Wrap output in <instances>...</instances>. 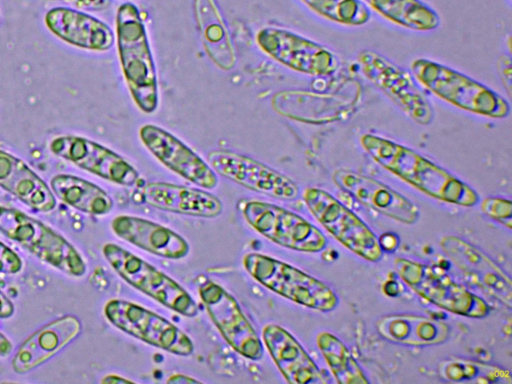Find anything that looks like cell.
<instances>
[{"label": "cell", "mask_w": 512, "mask_h": 384, "mask_svg": "<svg viewBox=\"0 0 512 384\" xmlns=\"http://www.w3.org/2000/svg\"><path fill=\"white\" fill-rule=\"evenodd\" d=\"M103 383H133L134 381L120 375L110 374L102 379Z\"/></svg>", "instance_id": "ab89813d"}, {"label": "cell", "mask_w": 512, "mask_h": 384, "mask_svg": "<svg viewBox=\"0 0 512 384\" xmlns=\"http://www.w3.org/2000/svg\"><path fill=\"white\" fill-rule=\"evenodd\" d=\"M379 244L381 248H384L387 251H393L398 245V238L396 235L388 233L381 237Z\"/></svg>", "instance_id": "74e56055"}, {"label": "cell", "mask_w": 512, "mask_h": 384, "mask_svg": "<svg viewBox=\"0 0 512 384\" xmlns=\"http://www.w3.org/2000/svg\"><path fill=\"white\" fill-rule=\"evenodd\" d=\"M332 177L339 188L384 216L404 224H413L419 217L416 205L373 178L347 169L336 170Z\"/></svg>", "instance_id": "d6986e66"}, {"label": "cell", "mask_w": 512, "mask_h": 384, "mask_svg": "<svg viewBox=\"0 0 512 384\" xmlns=\"http://www.w3.org/2000/svg\"><path fill=\"white\" fill-rule=\"evenodd\" d=\"M376 329L388 341L409 346L441 344L449 335L446 323L411 314L383 316L376 322Z\"/></svg>", "instance_id": "484cf974"}, {"label": "cell", "mask_w": 512, "mask_h": 384, "mask_svg": "<svg viewBox=\"0 0 512 384\" xmlns=\"http://www.w3.org/2000/svg\"><path fill=\"white\" fill-rule=\"evenodd\" d=\"M243 266L261 285L297 304L320 312H329L338 304L336 294L328 285L285 262L248 253Z\"/></svg>", "instance_id": "277c9868"}, {"label": "cell", "mask_w": 512, "mask_h": 384, "mask_svg": "<svg viewBox=\"0 0 512 384\" xmlns=\"http://www.w3.org/2000/svg\"><path fill=\"white\" fill-rule=\"evenodd\" d=\"M116 37L123 75L140 110L152 113L158 106L156 68L140 11L131 2L116 12Z\"/></svg>", "instance_id": "7a4b0ae2"}, {"label": "cell", "mask_w": 512, "mask_h": 384, "mask_svg": "<svg viewBox=\"0 0 512 384\" xmlns=\"http://www.w3.org/2000/svg\"><path fill=\"white\" fill-rule=\"evenodd\" d=\"M144 146L167 168L205 189L217 185L215 172L201 157L163 128L145 124L139 130Z\"/></svg>", "instance_id": "e0dca14e"}, {"label": "cell", "mask_w": 512, "mask_h": 384, "mask_svg": "<svg viewBox=\"0 0 512 384\" xmlns=\"http://www.w3.org/2000/svg\"><path fill=\"white\" fill-rule=\"evenodd\" d=\"M372 9L393 23L418 31L437 28V13L420 0H364Z\"/></svg>", "instance_id": "f1b7e54d"}, {"label": "cell", "mask_w": 512, "mask_h": 384, "mask_svg": "<svg viewBox=\"0 0 512 384\" xmlns=\"http://www.w3.org/2000/svg\"><path fill=\"white\" fill-rule=\"evenodd\" d=\"M168 383H185V384H188V383H197V382H200L199 380L191 377V376H187V375H183V374H174V375H171L168 380H167Z\"/></svg>", "instance_id": "f35d334b"}, {"label": "cell", "mask_w": 512, "mask_h": 384, "mask_svg": "<svg viewBox=\"0 0 512 384\" xmlns=\"http://www.w3.org/2000/svg\"><path fill=\"white\" fill-rule=\"evenodd\" d=\"M357 61L362 74L413 121L432 122L433 108L410 73L371 50L361 51Z\"/></svg>", "instance_id": "30bf717a"}, {"label": "cell", "mask_w": 512, "mask_h": 384, "mask_svg": "<svg viewBox=\"0 0 512 384\" xmlns=\"http://www.w3.org/2000/svg\"><path fill=\"white\" fill-rule=\"evenodd\" d=\"M316 14L335 23L359 26L370 19V12L360 0H301Z\"/></svg>", "instance_id": "1f68e13d"}, {"label": "cell", "mask_w": 512, "mask_h": 384, "mask_svg": "<svg viewBox=\"0 0 512 384\" xmlns=\"http://www.w3.org/2000/svg\"><path fill=\"white\" fill-rule=\"evenodd\" d=\"M498 71L508 93L511 91V61L508 57L502 56L498 61Z\"/></svg>", "instance_id": "e575fe53"}, {"label": "cell", "mask_w": 512, "mask_h": 384, "mask_svg": "<svg viewBox=\"0 0 512 384\" xmlns=\"http://www.w3.org/2000/svg\"><path fill=\"white\" fill-rule=\"evenodd\" d=\"M22 268L20 257L8 246L0 242V272L6 274L18 273Z\"/></svg>", "instance_id": "836d02e7"}, {"label": "cell", "mask_w": 512, "mask_h": 384, "mask_svg": "<svg viewBox=\"0 0 512 384\" xmlns=\"http://www.w3.org/2000/svg\"><path fill=\"white\" fill-rule=\"evenodd\" d=\"M50 185L60 200L82 212L104 215L113 208L111 197L103 189L76 176L56 175Z\"/></svg>", "instance_id": "83f0119b"}, {"label": "cell", "mask_w": 512, "mask_h": 384, "mask_svg": "<svg viewBox=\"0 0 512 384\" xmlns=\"http://www.w3.org/2000/svg\"><path fill=\"white\" fill-rule=\"evenodd\" d=\"M207 160L214 172L249 190L280 200H293L299 194L294 181L253 158L214 150L208 154Z\"/></svg>", "instance_id": "5bb4252c"}, {"label": "cell", "mask_w": 512, "mask_h": 384, "mask_svg": "<svg viewBox=\"0 0 512 384\" xmlns=\"http://www.w3.org/2000/svg\"><path fill=\"white\" fill-rule=\"evenodd\" d=\"M199 296L226 342L250 360L261 359V341L233 296L209 279L200 285Z\"/></svg>", "instance_id": "4fadbf2b"}, {"label": "cell", "mask_w": 512, "mask_h": 384, "mask_svg": "<svg viewBox=\"0 0 512 384\" xmlns=\"http://www.w3.org/2000/svg\"><path fill=\"white\" fill-rule=\"evenodd\" d=\"M103 255L117 274L132 287L186 317H195L198 308L189 293L172 278L125 250L107 243Z\"/></svg>", "instance_id": "52a82bcc"}, {"label": "cell", "mask_w": 512, "mask_h": 384, "mask_svg": "<svg viewBox=\"0 0 512 384\" xmlns=\"http://www.w3.org/2000/svg\"><path fill=\"white\" fill-rule=\"evenodd\" d=\"M81 331V323L75 316L66 315L42 326L31 334L17 349L12 367L23 374L38 367L68 343Z\"/></svg>", "instance_id": "ffe728a7"}, {"label": "cell", "mask_w": 512, "mask_h": 384, "mask_svg": "<svg viewBox=\"0 0 512 384\" xmlns=\"http://www.w3.org/2000/svg\"><path fill=\"white\" fill-rule=\"evenodd\" d=\"M0 186L38 212H48L56 199L46 183L22 160L0 150Z\"/></svg>", "instance_id": "d4e9b609"}, {"label": "cell", "mask_w": 512, "mask_h": 384, "mask_svg": "<svg viewBox=\"0 0 512 384\" xmlns=\"http://www.w3.org/2000/svg\"><path fill=\"white\" fill-rule=\"evenodd\" d=\"M104 314L116 328L147 344L181 356L193 352V342L183 331L135 303L112 299L106 303Z\"/></svg>", "instance_id": "8fae6325"}, {"label": "cell", "mask_w": 512, "mask_h": 384, "mask_svg": "<svg viewBox=\"0 0 512 384\" xmlns=\"http://www.w3.org/2000/svg\"><path fill=\"white\" fill-rule=\"evenodd\" d=\"M0 232L66 274L78 277L86 272L85 262L73 245L17 209L0 206Z\"/></svg>", "instance_id": "5b68a950"}, {"label": "cell", "mask_w": 512, "mask_h": 384, "mask_svg": "<svg viewBox=\"0 0 512 384\" xmlns=\"http://www.w3.org/2000/svg\"><path fill=\"white\" fill-rule=\"evenodd\" d=\"M45 22L59 38L80 48L104 51L114 44V34L105 23L74 9L53 8Z\"/></svg>", "instance_id": "cb8c5ba5"}, {"label": "cell", "mask_w": 512, "mask_h": 384, "mask_svg": "<svg viewBox=\"0 0 512 384\" xmlns=\"http://www.w3.org/2000/svg\"><path fill=\"white\" fill-rule=\"evenodd\" d=\"M394 266L400 278L432 304L469 318H484L488 315L487 303L444 271L405 258H396Z\"/></svg>", "instance_id": "8992f818"}, {"label": "cell", "mask_w": 512, "mask_h": 384, "mask_svg": "<svg viewBox=\"0 0 512 384\" xmlns=\"http://www.w3.org/2000/svg\"><path fill=\"white\" fill-rule=\"evenodd\" d=\"M194 13L206 53L221 69L235 66L236 55L225 22L214 0H195Z\"/></svg>", "instance_id": "4316f807"}, {"label": "cell", "mask_w": 512, "mask_h": 384, "mask_svg": "<svg viewBox=\"0 0 512 384\" xmlns=\"http://www.w3.org/2000/svg\"><path fill=\"white\" fill-rule=\"evenodd\" d=\"M14 313L11 300L0 290V318H9Z\"/></svg>", "instance_id": "8d00e7d4"}, {"label": "cell", "mask_w": 512, "mask_h": 384, "mask_svg": "<svg viewBox=\"0 0 512 384\" xmlns=\"http://www.w3.org/2000/svg\"><path fill=\"white\" fill-rule=\"evenodd\" d=\"M51 151L78 167L119 185L132 186L139 174L116 152L83 137L60 136L50 143Z\"/></svg>", "instance_id": "9a60e30c"}, {"label": "cell", "mask_w": 512, "mask_h": 384, "mask_svg": "<svg viewBox=\"0 0 512 384\" xmlns=\"http://www.w3.org/2000/svg\"><path fill=\"white\" fill-rule=\"evenodd\" d=\"M67 2L73 3L79 8L87 9V10H102L106 9L111 1L110 0H65Z\"/></svg>", "instance_id": "d590c367"}, {"label": "cell", "mask_w": 512, "mask_h": 384, "mask_svg": "<svg viewBox=\"0 0 512 384\" xmlns=\"http://www.w3.org/2000/svg\"><path fill=\"white\" fill-rule=\"evenodd\" d=\"M112 230L121 239L147 252L167 259H180L189 253V244L173 230L136 216L113 219Z\"/></svg>", "instance_id": "7402d4cb"}, {"label": "cell", "mask_w": 512, "mask_h": 384, "mask_svg": "<svg viewBox=\"0 0 512 384\" xmlns=\"http://www.w3.org/2000/svg\"><path fill=\"white\" fill-rule=\"evenodd\" d=\"M440 247L454 265L482 291L512 307L510 278L487 255L456 236H444Z\"/></svg>", "instance_id": "ac0fdd59"}, {"label": "cell", "mask_w": 512, "mask_h": 384, "mask_svg": "<svg viewBox=\"0 0 512 384\" xmlns=\"http://www.w3.org/2000/svg\"><path fill=\"white\" fill-rule=\"evenodd\" d=\"M242 214L253 229L282 247L313 253L327 245L326 237L318 228L277 205L249 201L242 207Z\"/></svg>", "instance_id": "9c48e42d"}, {"label": "cell", "mask_w": 512, "mask_h": 384, "mask_svg": "<svg viewBox=\"0 0 512 384\" xmlns=\"http://www.w3.org/2000/svg\"><path fill=\"white\" fill-rule=\"evenodd\" d=\"M142 197L156 209L194 217H217L223 209L222 202L208 192L165 182L147 183Z\"/></svg>", "instance_id": "603a6c76"}, {"label": "cell", "mask_w": 512, "mask_h": 384, "mask_svg": "<svg viewBox=\"0 0 512 384\" xmlns=\"http://www.w3.org/2000/svg\"><path fill=\"white\" fill-rule=\"evenodd\" d=\"M303 199L315 218L346 248L371 262L382 257V248L372 230L328 192L309 187L303 192Z\"/></svg>", "instance_id": "ba28073f"}, {"label": "cell", "mask_w": 512, "mask_h": 384, "mask_svg": "<svg viewBox=\"0 0 512 384\" xmlns=\"http://www.w3.org/2000/svg\"><path fill=\"white\" fill-rule=\"evenodd\" d=\"M317 345L337 382L341 384L368 383L364 372L348 348L336 336L321 332Z\"/></svg>", "instance_id": "4dcf8cb0"}, {"label": "cell", "mask_w": 512, "mask_h": 384, "mask_svg": "<svg viewBox=\"0 0 512 384\" xmlns=\"http://www.w3.org/2000/svg\"><path fill=\"white\" fill-rule=\"evenodd\" d=\"M264 344L277 368L292 384L324 383V377L300 343L284 328L268 324L262 330Z\"/></svg>", "instance_id": "44dd1931"}, {"label": "cell", "mask_w": 512, "mask_h": 384, "mask_svg": "<svg viewBox=\"0 0 512 384\" xmlns=\"http://www.w3.org/2000/svg\"><path fill=\"white\" fill-rule=\"evenodd\" d=\"M417 80L446 102L465 111L491 118H505L509 103L474 79L442 64L416 59L411 64Z\"/></svg>", "instance_id": "3957f363"}, {"label": "cell", "mask_w": 512, "mask_h": 384, "mask_svg": "<svg viewBox=\"0 0 512 384\" xmlns=\"http://www.w3.org/2000/svg\"><path fill=\"white\" fill-rule=\"evenodd\" d=\"M441 378L457 383L510 384L512 377L507 369L463 358H450L438 366Z\"/></svg>", "instance_id": "f546056e"}, {"label": "cell", "mask_w": 512, "mask_h": 384, "mask_svg": "<svg viewBox=\"0 0 512 384\" xmlns=\"http://www.w3.org/2000/svg\"><path fill=\"white\" fill-rule=\"evenodd\" d=\"M360 144L383 168L435 199L465 207L479 201L470 186L410 148L370 133Z\"/></svg>", "instance_id": "6da1fadb"}, {"label": "cell", "mask_w": 512, "mask_h": 384, "mask_svg": "<svg viewBox=\"0 0 512 384\" xmlns=\"http://www.w3.org/2000/svg\"><path fill=\"white\" fill-rule=\"evenodd\" d=\"M359 92L319 94L306 90H283L271 100L281 116L309 124H326L347 118L358 103Z\"/></svg>", "instance_id": "2e32d148"}, {"label": "cell", "mask_w": 512, "mask_h": 384, "mask_svg": "<svg viewBox=\"0 0 512 384\" xmlns=\"http://www.w3.org/2000/svg\"><path fill=\"white\" fill-rule=\"evenodd\" d=\"M11 350V342L0 332V356L8 355Z\"/></svg>", "instance_id": "60d3db41"}, {"label": "cell", "mask_w": 512, "mask_h": 384, "mask_svg": "<svg viewBox=\"0 0 512 384\" xmlns=\"http://www.w3.org/2000/svg\"><path fill=\"white\" fill-rule=\"evenodd\" d=\"M256 41L270 57L300 73L327 76L340 65L331 51L289 30L265 27L257 33Z\"/></svg>", "instance_id": "7c38bea8"}, {"label": "cell", "mask_w": 512, "mask_h": 384, "mask_svg": "<svg viewBox=\"0 0 512 384\" xmlns=\"http://www.w3.org/2000/svg\"><path fill=\"white\" fill-rule=\"evenodd\" d=\"M481 210L488 217L511 229L512 204L510 200L500 197L485 198L481 203Z\"/></svg>", "instance_id": "d6a6232c"}]
</instances>
